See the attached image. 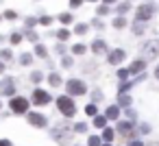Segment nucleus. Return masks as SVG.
<instances>
[{"instance_id": "f03ea898", "label": "nucleus", "mask_w": 159, "mask_h": 146, "mask_svg": "<svg viewBox=\"0 0 159 146\" xmlns=\"http://www.w3.org/2000/svg\"><path fill=\"white\" fill-rule=\"evenodd\" d=\"M52 137H55L59 144H68V142H70V137H72V129L68 126V122L57 124V126H55V131H52Z\"/></svg>"}, {"instance_id": "37998d69", "label": "nucleus", "mask_w": 159, "mask_h": 146, "mask_svg": "<svg viewBox=\"0 0 159 146\" xmlns=\"http://www.w3.org/2000/svg\"><path fill=\"white\" fill-rule=\"evenodd\" d=\"M148 146H159V142H152V144H148Z\"/></svg>"}, {"instance_id": "f3484780", "label": "nucleus", "mask_w": 159, "mask_h": 146, "mask_svg": "<svg viewBox=\"0 0 159 146\" xmlns=\"http://www.w3.org/2000/svg\"><path fill=\"white\" fill-rule=\"evenodd\" d=\"M94 124H96L98 129H105V124H107V118H105V116H94Z\"/></svg>"}, {"instance_id": "f8f14e48", "label": "nucleus", "mask_w": 159, "mask_h": 146, "mask_svg": "<svg viewBox=\"0 0 159 146\" xmlns=\"http://www.w3.org/2000/svg\"><path fill=\"white\" fill-rule=\"evenodd\" d=\"M146 68V61L144 59H135L131 66H129V74H137V72H142Z\"/></svg>"}, {"instance_id": "a19ab883", "label": "nucleus", "mask_w": 159, "mask_h": 146, "mask_svg": "<svg viewBox=\"0 0 159 146\" xmlns=\"http://www.w3.org/2000/svg\"><path fill=\"white\" fill-rule=\"evenodd\" d=\"M155 79H159V66H157V70H155Z\"/></svg>"}, {"instance_id": "4c0bfd02", "label": "nucleus", "mask_w": 159, "mask_h": 146, "mask_svg": "<svg viewBox=\"0 0 159 146\" xmlns=\"http://www.w3.org/2000/svg\"><path fill=\"white\" fill-rule=\"evenodd\" d=\"M81 5V0H70V7H79Z\"/></svg>"}, {"instance_id": "39448f33", "label": "nucleus", "mask_w": 159, "mask_h": 146, "mask_svg": "<svg viewBox=\"0 0 159 146\" xmlns=\"http://www.w3.org/2000/svg\"><path fill=\"white\" fill-rule=\"evenodd\" d=\"M152 13H155V7H152V5H142V7L135 11V18H137V22H144V20H150Z\"/></svg>"}, {"instance_id": "0eeeda50", "label": "nucleus", "mask_w": 159, "mask_h": 146, "mask_svg": "<svg viewBox=\"0 0 159 146\" xmlns=\"http://www.w3.org/2000/svg\"><path fill=\"white\" fill-rule=\"evenodd\" d=\"M33 103L35 105H48L50 103V94L44 92V89H35L33 92Z\"/></svg>"}, {"instance_id": "1a4fd4ad", "label": "nucleus", "mask_w": 159, "mask_h": 146, "mask_svg": "<svg viewBox=\"0 0 159 146\" xmlns=\"http://www.w3.org/2000/svg\"><path fill=\"white\" fill-rule=\"evenodd\" d=\"M13 92H16L13 79H5L2 83H0V94H2V96H13Z\"/></svg>"}, {"instance_id": "7ed1b4c3", "label": "nucleus", "mask_w": 159, "mask_h": 146, "mask_svg": "<svg viewBox=\"0 0 159 146\" xmlns=\"http://www.w3.org/2000/svg\"><path fill=\"white\" fill-rule=\"evenodd\" d=\"M85 92H87V87H85L83 81H79V79L68 81V96H83Z\"/></svg>"}, {"instance_id": "58836bf2", "label": "nucleus", "mask_w": 159, "mask_h": 146, "mask_svg": "<svg viewBox=\"0 0 159 146\" xmlns=\"http://www.w3.org/2000/svg\"><path fill=\"white\" fill-rule=\"evenodd\" d=\"M0 146H11V142L9 139H0Z\"/></svg>"}, {"instance_id": "ea45409f", "label": "nucleus", "mask_w": 159, "mask_h": 146, "mask_svg": "<svg viewBox=\"0 0 159 146\" xmlns=\"http://www.w3.org/2000/svg\"><path fill=\"white\" fill-rule=\"evenodd\" d=\"M131 146H144V144H142V142H137V139H135V142H131Z\"/></svg>"}, {"instance_id": "a878e982", "label": "nucleus", "mask_w": 159, "mask_h": 146, "mask_svg": "<svg viewBox=\"0 0 159 146\" xmlns=\"http://www.w3.org/2000/svg\"><path fill=\"white\" fill-rule=\"evenodd\" d=\"M35 52H37L39 57H46V55H48V52H46V48H44L42 44H37V46H35Z\"/></svg>"}, {"instance_id": "f257e3e1", "label": "nucleus", "mask_w": 159, "mask_h": 146, "mask_svg": "<svg viewBox=\"0 0 159 146\" xmlns=\"http://www.w3.org/2000/svg\"><path fill=\"white\" fill-rule=\"evenodd\" d=\"M57 107H59V111H61L66 118H72V116L76 113V105H74V100H72L70 96H59V98H57Z\"/></svg>"}, {"instance_id": "4468645a", "label": "nucleus", "mask_w": 159, "mask_h": 146, "mask_svg": "<svg viewBox=\"0 0 159 146\" xmlns=\"http://www.w3.org/2000/svg\"><path fill=\"white\" fill-rule=\"evenodd\" d=\"M92 50H94L96 55H100V52H105V50H107V46H105V42H102V39H96V42L92 44Z\"/></svg>"}, {"instance_id": "bb28decb", "label": "nucleus", "mask_w": 159, "mask_h": 146, "mask_svg": "<svg viewBox=\"0 0 159 146\" xmlns=\"http://www.w3.org/2000/svg\"><path fill=\"white\" fill-rule=\"evenodd\" d=\"M129 9H131V5H129V2H124V5H120V7H118V13H122V16H124Z\"/></svg>"}, {"instance_id": "f704fd0d", "label": "nucleus", "mask_w": 159, "mask_h": 146, "mask_svg": "<svg viewBox=\"0 0 159 146\" xmlns=\"http://www.w3.org/2000/svg\"><path fill=\"white\" fill-rule=\"evenodd\" d=\"M118 76H120V79H126V76H129V70H120Z\"/></svg>"}, {"instance_id": "a18cd8bd", "label": "nucleus", "mask_w": 159, "mask_h": 146, "mask_svg": "<svg viewBox=\"0 0 159 146\" xmlns=\"http://www.w3.org/2000/svg\"><path fill=\"white\" fill-rule=\"evenodd\" d=\"M102 146H111V144H109V142H105V144H102Z\"/></svg>"}, {"instance_id": "c85d7f7f", "label": "nucleus", "mask_w": 159, "mask_h": 146, "mask_svg": "<svg viewBox=\"0 0 159 146\" xmlns=\"http://www.w3.org/2000/svg\"><path fill=\"white\" fill-rule=\"evenodd\" d=\"M107 13H109V7H107V5L98 7V16H107Z\"/></svg>"}, {"instance_id": "9d476101", "label": "nucleus", "mask_w": 159, "mask_h": 146, "mask_svg": "<svg viewBox=\"0 0 159 146\" xmlns=\"http://www.w3.org/2000/svg\"><path fill=\"white\" fill-rule=\"evenodd\" d=\"M144 55H146V61H148V59H155V57L159 55V44H157V42H148V44L144 46Z\"/></svg>"}, {"instance_id": "423d86ee", "label": "nucleus", "mask_w": 159, "mask_h": 146, "mask_svg": "<svg viewBox=\"0 0 159 146\" xmlns=\"http://www.w3.org/2000/svg\"><path fill=\"white\" fill-rule=\"evenodd\" d=\"M116 131L124 137V139H131L133 135H135V131H133V122H118V126H116Z\"/></svg>"}, {"instance_id": "5701e85b", "label": "nucleus", "mask_w": 159, "mask_h": 146, "mask_svg": "<svg viewBox=\"0 0 159 146\" xmlns=\"http://www.w3.org/2000/svg\"><path fill=\"white\" fill-rule=\"evenodd\" d=\"M59 20H61L63 24H70V22H72V16H70V13H61V16H59Z\"/></svg>"}, {"instance_id": "e433bc0d", "label": "nucleus", "mask_w": 159, "mask_h": 146, "mask_svg": "<svg viewBox=\"0 0 159 146\" xmlns=\"http://www.w3.org/2000/svg\"><path fill=\"white\" fill-rule=\"evenodd\" d=\"M63 66H66V68H70V66H72V59H70V57H66V59H63Z\"/></svg>"}, {"instance_id": "7c9ffc66", "label": "nucleus", "mask_w": 159, "mask_h": 146, "mask_svg": "<svg viewBox=\"0 0 159 146\" xmlns=\"http://www.w3.org/2000/svg\"><path fill=\"white\" fill-rule=\"evenodd\" d=\"M31 61H33V57H31V55H22V61H20V63H24V66H29Z\"/></svg>"}, {"instance_id": "c9c22d12", "label": "nucleus", "mask_w": 159, "mask_h": 146, "mask_svg": "<svg viewBox=\"0 0 159 146\" xmlns=\"http://www.w3.org/2000/svg\"><path fill=\"white\" fill-rule=\"evenodd\" d=\"M39 22H42V24H50V22H52V18H48V16H46V18H42Z\"/></svg>"}, {"instance_id": "b1692460", "label": "nucleus", "mask_w": 159, "mask_h": 146, "mask_svg": "<svg viewBox=\"0 0 159 146\" xmlns=\"http://www.w3.org/2000/svg\"><path fill=\"white\" fill-rule=\"evenodd\" d=\"M57 37H59V39H61V42H66V39H68V37H70V33H68V31H66V29H61V31H59V33H57Z\"/></svg>"}, {"instance_id": "dca6fc26", "label": "nucleus", "mask_w": 159, "mask_h": 146, "mask_svg": "<svg viewBox=\"0 0 159 146\" xmlns=\"http://www.w3.org/2000/svg\"><path fill=\"white\" fill-rule=\"evenodd\" d=\"M116 137V133H113V129H102V139L105 142H109L111 144V139Z\"/></svg>"}, {"instance_id": "412c9836", "label": "nucleus", "mask_w": 159, "mask_h": 146, "mask_svg": "<svg viewBox=\"0 0 159 146\" xmlns=\"http://www.w3.org/2000/svg\"><path fill=\"white\" fill-rule=\"evenodd\" d=\"M85 113H87V116H92V118H94V116H96V113H98V109H96V105H87V107H85Z\"/></svg>"}, {"instance_id": "4be33fe9", "label": "nucleus", "mask_w": 159, "mask_h": 146, "mask_svg": "<svg viewBox=\"0 0 159 146\" xmlns=\"http://www.w3.org/2000/svg\"><path fill=\"white\" fill-rule=\"evenodd\" d=\"M87 146H100V137H96V135H92V137L87 139Z\"/></svg>"}, {"instance_id": "6ab92c4d", "label": "nucleus", "mask_w": 159, "mask_h": 146, "mask_svg": "<svg viewBox=\"0 0 159 146\" xmlns=\"http://www.w3.org/2000/svg\"><path fill=\"white\" fill-rule=\"evenodd\" d=\"M72 131H76V133H85V131H87V124H85V122H76Z\"/></svg>"}, {"instance_id": "2f4dec72", "label": "nucleus", "mask_w": 159, "mask_h": 146, "mask_svg": "<svg viewBox=\"0 0 159 146\" xmlns=\"http://www.w3.org/2000/svg\"><path fill=\"white\" fill-rule=\"evenodd\" d=\"M126 118H129V122H135V111L133 109H126Z\"/></svg>"}, {"instance_id": "cd10ccee", "label": "nucleus", "mask_w": 159, "mask_h": 146, "mask_svg": "<svg viewBox=\"0 0 159 146\" xmlns=\"http://www.w3.org/2000/svg\"><path fill=\"white\" fill-rule=\"evenodd\" d=\"M42 79H44V76H42V72H33V74H31V81H33V83H39Z\"/></svg>"}, {"instance_id": "79ce46f5", "label": "nucleus", "mask_w": 159, "mask_h": 146, "mask_svg": "<svg viewBox=\"0 0 159 146\" xmlns=\"http://www.w3.org/2000/svg\"><path fill=\"white\" fill-rule=\"evenodd\" d=\"M116 2V0H105V5H113Z\"/></svg>"}, {"instance_id": "393cba45", "label": "nucleus", "mask_w": 159, "mask_h": 146, "mask_svg": "<svg viewBox=\"0 0 159 146\" xmlns=\"http://www.w3.org/2000/svg\"><path fill=\"white\" fill-rule=\"evenodd\" d=\"M72 52H74V55H83V52H85V46H83V44H76V46L72 48Z\"/></svg>"}, {"instance_id": "473e14b6", "label": "nucleus", "mask_w": 159, "mask_h": 146, "mask_svg": "<svg viewBox=\"0 0 159 146\" xmlns=\"http://www.w3.org/2000/svg\"><path fill=\"white\" fill-rule=\"evenodd\" d=\"M137 133H150V126L148 124H139V131Z\"/></svg>"}, {"instance_id": "6e6552de", "label": "nucleus", "mask_w": 159, "mask_h": 146, "mask_svg": "<svg viewBox=\"0 0 159 146\" xmlns=\"http://www.w3.org/2000/svg\"><path fill=\"white\" fill-rule=\"evenodd\" d=\"M26 118H29V122H31L33 126H39V129H44V126L48 124L46 116H42V113H26Z\"/></svg>"}, {"instance_id": "2eb2a0df", "label": "nucleus", "mask_w": 159, "mask_h": 146, "mask_svg": "<svg viewBox=\"0 0 159 146\" xmlns=\"http://www.w3.org/2000/svg\"><path fill=\"white\" fill-rule=\"evenodd\" d=\"M129 105H131V96L120 94V98H118V107H126V109H129Z\"/></svg>"}, {"instance_id": "72a5a7b5", "label": "nucleus", "mask_w": 159, "mask_h": 146, "mask_svg": "<svg viewBox=\"0 0 159 146\" xmlns=\"http://www.w3.org/2000/svg\"><path fill=\"white\" fill-rule=\"evenodd\" d=\"M11 42H13V44H18V42H22V35H18V33H13V35H11Z\"/></svg>"}, {"instance_id": "ddd939ff", "label": "nucleus", "mask_w": 159, "mask_h": 146, "mask_svg": "<svg viewBox=\"0 0 159 146\" xmlns=\"http://www.w3.org/2000/svg\"><path fill=\"white\" fill-rule=\"evenodd\" d=\"M118 116H120V107H118V105H109L107 111H105V118H109V120H118Z\"/></svg>"}, {"instance_id": "9b49d317", "label": "nucleus", "mask_w": 159, "mask_h": 146, "mask_svg": "<svg viewBox=\"0 0 159 146\" xmlns=\"http://www.w3.org/2000/svg\"><path fill=\"white\" fill-rule=\"evenodd\" d=\"M107 59H109V63H111V66H118V63H122V61H124V50H111Z\"/></svg>"}, {"instance_id": "c03bdc74", "label": "nucleus", "mask_w": 159, "mask_h": 146, "mask_svg": "<svg viewBox=\"0 0 159 146\" xmlns=\"http://www.w3.org/2000/svg\"><path fill=\"white\" fill-rule=\"evenodd\" d=\"M2 70H5V66H2V63H0V72H2Z\"/></svg>"}, {"instance_id": "aec40b11", "label": "nucleus", "mask_w": 159, "mask_h": 146, "mask_svg": "<svg viewBox=\"0 0 159 146\" xmlns=\"http://www.w3.org/2000/svg\"><path fill=\"white\" fill-rule=\"evenodd\" d=\"M113 26H116V29H124V26H126V20H124V18H116V20H113Z\"/></svg>"}, {"instance_id": "20e7f679", "label": "nucleus", "mask_w": 159, "mask_h": 146, "mask_svg": "<svg viewBox=\"0 0 159 146\" xmlns=\"http://www.w3.org/2000/svg\"><path fill=\"white\" fill-rule=\"evenodd\" d=\"M9 107H11L13 113H26V111H29V100L22 98V96H16V98H11Z\"/></svg>"}, {"instance_id": "a211bd4d", "label": "nucleus", "mask_w": 159, "mask_h": 146, "mask_svg": "<svg viewBox=\"0 0 159 146\" xmlns=\"http://www.w3.org/2000/svg\"><path fill=\"white\" fill-rule=\"evenodd\" d=\"M48 83H50L52 87L61 85V76H59V74H50V76H48Z\"/></svg>"}, {"instance_id": "c756f323", "label": "nucleus", "mask_w": 159, "mask_h": 146, "mask_svg": "<svg viewBox=\"0 0 159 146\" xmlns=\"http://www.w3.org/2000/svg\"><path fill=\"white\" fill-rule=\"evenodd\" d=\"M76 33H79V35H85V33H87V26H85V24H79V26H76Z\"/></svg>"}]
</instances>
